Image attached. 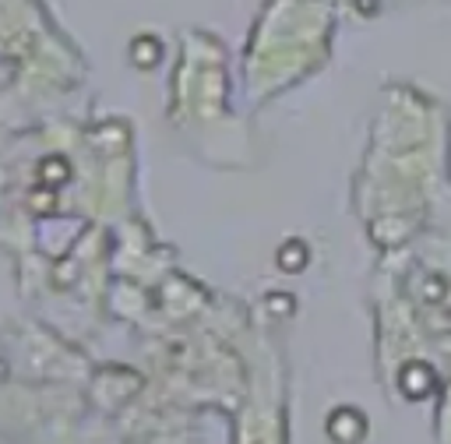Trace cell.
<instances>
[{
  "mask_svg": "<svg viewBox=\"0 0 451 444\" xmlns=\"http://www.w3.org/2000/svg\"><path fill=\"white\" fill-rule=\"evenodd\" d=\"M39 177H42L46 184H64V180L71 177V170H68V162H64V159H46Z\"/></svg>",
  "mask_w": 451,
  "mask_h": 444,
  "instance_id": "cell-1",
  "label": "cell"
}]
</instances>
